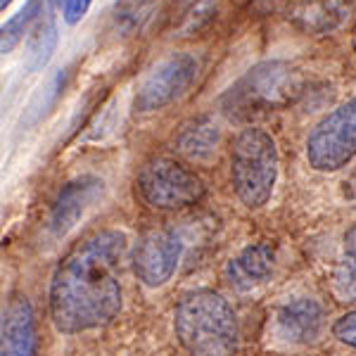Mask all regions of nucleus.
<instances>
[{
	"label": "nucleus",
	"instance_id": "obj_1",
	"mask_svg": "<svg viewBox=\"0 0 356 356\" xmlns=\"http://www.w3.org/2000/svg\"><path fill=\"white\" fill-rule=\"evenodd\" d=\"M129 238L105 228L79 243L50 280V318L65 335L110 325L122 312V266Z\"/></svg>",
	"mask_w": 356,
	"mask_h": 356
},
{
	"label": "nucleus",
	"instance_id": "obj_2",
	"mask_svg": "<svg viewBox=\"0 0 356 356\" xmlns=\"http://www.w3.org/2000/svg\"><path fill=\"white\" fill-rule=\"evenodd\" d=\"M174 332L188 356H235L240 349L238 316L214 290H191L176 302Z\"/></svg>",
	"mask_w": 356,
	"mask_h": 356
},
{
	"label": "nucleus",
	"instance_id": "obj_3",
	"mask_svg": "<svg viewBox=\"0 0 356 356\" xmlns=\"http://www.w3.org/2000/svg\"><path fill=\"white\" fill-rule=\"evenodd\" d=\"M304 79L300 69L288 62L271 60L252 67L243 79H238L221 97V105L231 117L247 119L290 105L300 97Z\"/></svg>",
	"mask_w": 356,
	"mask_h": 356
},
{
	"label": "nucleus",
	"instance_id": "obj_4",
	"mask_svg": "<svg viewBox=\"0 0 356 356\" xmlns=\"http://www.w3.org/2000/svg\"><path fill=\"white\" fill-rule=\"evenodd\" d=\"M278 178V147L264 129H243L231 145V183L247 209H261L271 200Z\"/></svg>",
	"mask_w": 356,
	"mask_h": 356
},
{
	"label": "nucleus",
	"instance_id": "obj_5",
	"mask_svg": "<svg viewBox=\"0 0 356 356\" xmlns=\"http://www.w3.org/2000/svg\"><path fill=\"white\" fill-rule=\"evenodd\" d=\"M136 193L152 209L178 211L204 197V183L186 164L169 157H154L138 171Z\"/></svg>",
	"mask_w": 356,
	"mask_h": 356
},
{
	"label": "nucleus",
	"instance_id": "obj_6",
	"mask_svg": "<svg viewBox=\"0 0 356 356\" xmlns=\"http://www.w3.org/2000/svg\"><path fill=\"white\" fill-rule=\"evenodd\" d=\"M309 166L323 174L340 171L356 159V97L325 114L307 138Z\"/></svg>",
	"mask_w": 356,
	"mask_h": 356
},
{
	"label": "nucleus",
	"instance_id": "obj_7",
	"mask_svg": "<svg viewBox=\"0 0 356 356\" xmlns=\"http://www.w3.org/2000/svg\"><path fill=\"white\" fill-rule=\"evenodd\" d=\"M197 60L191 53H176L159 62L136 93L138 112H157L178 100L197 76Z\"/></svg>",
	"mask_w": 356,
	"mask_h": 356
},
{
	"label": "nucleus",
	"instance_id": "obj_8",
	"mask_svg": "<svg viewBox=\"0 0 356 356\" xmlns=\"http://www.w3.org/2000/svg\"><path fill=\"white\" fill-rule=\"evenodd\" d=\"M181 254L183 243L176 231L159 228V231H150L138 240L134 257H131V266H134L136 278L145 288H162L176 273Z\"/></svg>",
	"mask_w": 356,
	"mask_h": 356
},
{
	"label": "nucleus",
	"instance_id": "obj_9",
	"mask_svg": "<svg viewBox=\"0 0 356 356\" xmlns=\"http://www.w3.org/2000/svg\"><path fill=\"white\" fill-rule=\"evenodd\" d=\"M325 330V309L314 297H297L285 302L273 314V332L290 347H307L321 340Z\"/></svg>",
	"mask_w": 356,
	"mask_h": 356
},
{
	"label": "nucleus",
	"instance_id": "obj_10",
	"mask_svg": "<svg viewBox=\"0 0 356 356\" xmlns=\"http://www.w3.org/2000/svg\"><path fill=\"white\" fill-rule=\"evenodd\" d=\"M102 193V181L95 176H79L74 181H69L65 188L57 195L53 211H50L48 228L50 233L62 238L83 219V214L88 211V207L100 197Z\"/></svg>",
	"mask_w": 356,
	"mask_h": 356
},
{
	"label": "nucleus",
	"instance_id": "obj_11",
	"mask_svg": "<svg viewBox=\"0 0 356 356\" xmlns=\"http://www.w3.org/2000/svg\"><path fill=\"white\" fill-rule=\"evenodd\" d=\"M3 356H38L36 316L26 295H13L3 312Z\"/></svg>",
	"mask_w": 356,
	"mask_h": 356
},
{
	"label": "nucleus",
	"instance_id": "obj_12",
	"mask_svg": "<svg viewBox=\"0 0 356 356\" xmlns=\"http://www.w3.org/2000/svg\"><path fill=\"white\" fill-rule=\"evenodd\" d=\"M352 0H295L288 10L292 24L309 33H328L347 22Z\"/></svg>",
	"mask_w": 356,
	"mask_h": 356
},
{
	"label": "nucleus",
	"instance_id": "obj_13",
	"mask_svg": "<svg viewBox=\"0 0 356 356\" xmlns=\"http://www.w3.org/2000/svg\"><path fill=\"white\" fill-rule=\"evenodd\" d=\"M273 247L266 243L247 245L226 266V278L235 290H252L273 273Z\"/></svg>",
	"mask_w": 356,
	"mask_h": 356
},
{
	"label": "nucleus",
	"instance_id": "obj_14",
	"mask_svg": "<svg viewBox=\"0 0 356 356\" xmlns=\"http://www.w3.org/2000/svg\"><path fill=\"white\" fill-rule=\"evenodd\" d=\"M219 140H221V131L214 119L195 117L181 126V131L174 138V147L183 157L195 159V162H204V159L214 157Z\"/></svg>",
	"mask_w": 356,
	"mask_h": 356
},
{
	"label": "nucleus",
	"instance_id": "obj_15",
	"mask_svg": "<svg viewBox=\"0 0 356 356\" xmlns=\"http://www.w3.org/2000/svg\"><path fill=\"white\" fill-rule=\"evenodd\" d=\"M43 15V0H26L24 8L17 15L10 17L3 24V38H0V50L3 53H13V50L19 45L22 38L31 31L33 26L38 24Z\"/></svg>",
	"mask_w": 356,
	"mask_h": 356
},
{
	"label": "nucleus",
	"instance_id": "obj_16",
	"mask_svg": "<svg viewBox=\"0 0 356 356\" xmlns=\"http://www.w3.org/2000/svg\"><path fill=\"white\" fill-rule=\"evenodd\" d=\"M57 38L60 36H57V24L53 17L38 22L36 29H33L31 41H29V53H26L29 72H41V69L48 65L57 48Z\"/></svg>",
	"mask_w": 356,
	"mask_h": 356
},
{
	"label": "nucleus",
	"instance_id": "obj_17",
	"mask_svg": "<svg viewBox=\"0 0 356 356\" xmlns=\"http://www.w3.org/2000/svg\"><path fill=\"white\" fill-rule=\"evenodd\" d=\"M157 0H117L114 3V24L124 33H136L150 19Z\"/></svg>",
	"mask_w": 356,
	"mask_h": 356
},
{
	"label": "nucleus",
	"instance_id": "obj_18",
	"mask_svg": "<svg viewBox=\"0 0 356 356\" xmlns=\"http://www.w3.org/2000/svg\"><path fill=\"white\" fill-rule=\"evenodd\" d=\"M335 290L347 302H356V257H342L335 271Z\"/></svg>",
	"mask_w": 356,
	"mask_h": 356
},
{
	"label": "nucleus",
	"instance_id": "obj_19",
	"mask_svg": "<svg viewBox=\"0 0 356 356\" xmlns=\"http://www.w3.org/2000/svg\"><path fill=\"white\" fill-rule=\"evenodd\" d=\"M55 5H57V10L62 13V19H65L67 24L74 26L86 17L88 8L93 5V0H55Z\"/></svg>",
	"mask_w": 356,
	"mask_h": 356
},
{
	"label": "nucleus",
	"instance_id": "obj_20",
	"mask_svg": "<svg viewBox=\"0 0 356 356\" xmlns=\"http://www.w3.org/2000/svg\"><path fill=\"white\" fill-rule=\"evenodd\" d=\"M332 335H335L342 344L356 349V312L340 316V318L332 323Z\"/></svg>",
	"mask_w": 356,
	"mask_h": 356
},
{
	"label": "nucleus",
	"instance_id": "obj_21",
	"mask_svg": "<svg viewBox=\"0 0 356 356\" xmlns=\"http://www.w3.org/2000/svg\"><path fill=\"white\" fill-rule=\"evenodd\" d=\"M344 254L347 257H356V223L344 233Z\"/></svg>",
	"mask_w": 356,
	"mask_h": 356
},
{
	"label": "nucleus",
	"instance_id": "obj_22",
	"mask_svg": "<svg viewBox=\"0 0 356 356\" xmlns=\"http://www.w3.org/2000/svg\"><path fill=\"white\" fill-rule=\"evenodd\" d=\"M10 5H13V0H0V10L10 8Z\"/></svg>",
	"mask_w": 356,
	"mask_h": 356
}]
</instances>
